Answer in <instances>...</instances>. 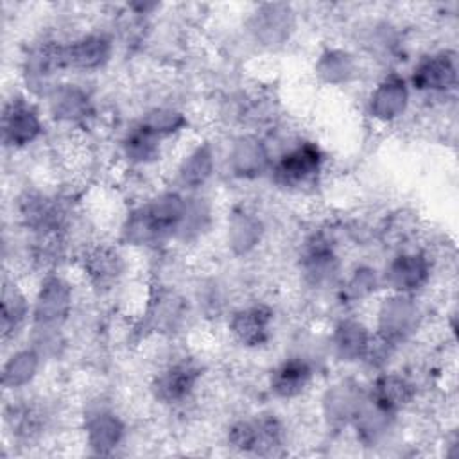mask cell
I'll list each match as a JSON object with an SVG mask.
<instances>
[{"instance_id":"obj_12","label":"cell","mask_w":459,"mask_h":459,"mask_svg":"<svg viewBox=\"0 0 459 459\" xmlns=\"http://www.w3.org/2000/svg\"><path fill=\"white\" fill-rule=\"evenodd\" d=\"M429 276L427 260L420 255L398 256L387 269V283L396 290H414L425 283Z\"/></svg>"},{"instance_id":"obj_15","label":"cell","mask_w":459,"mask_h":459,"mask_svg":"<svg viewBox=\"0 0 459 459\" xmlns=\"http://www.w3.org/2000/svg\"><path fill=\"white\" fill-rule=\"evenodd\" d=\"M337 353L346 360H355L366 355L369 335L366 328L357 321H342L333 335Z\"/></svg>"},{"instance_id":"obj_13","label":"cell","mask_w":459,"mask_h":459,"mask_svg":"<svg viewBox=\"0 0 459 459\" xmlns=\"http://www.w3.org/2000/svg\"><path fill=\"white\" fill-rule=\"evenodd\" d=\"M84 271L99 289L111 287L122 273L120 256L109 247H95L84 256Z\"/></svg>"},{"instance_id":"obj_23","label":"cell","mask_w":459,"mask_h":459,"mask_svg":"<svg viewBox=\"0 0 459 459\" xmlns=\"http://www.w3.org/2000/svg\"><path fill=\"white\" fill-rule=\"evenodd\" d=\"M27 314V305L23 296L18 292L16 287L5 285L2 294V333L4 339L18 328L22 319Z\"/></svg>"},{"instance_id":"obj_25","label":"cell","mask_w":459,"mask_h":459,"mask_svg":"<svg viewBox=\"0 0 459 459\" xmlns=\"http://www.w3.org/2000/svg\"><path fill=\"white\" fill-rule=\"evenodd\" d=\"M353 70V63L348 54L332 50L326 52L321 61L317 63V74L326 81V82H339L344 81Z\"/></svg>"},{"instance_id":"obj_4","label":"cell","mask_w":459,"mask_h":459,"mask_svg":"<svg viewBox=\"0 0 459 459\" xmlns=\"http://www.w3.org/2000/svg\"><path fill=\"white\" fill-rule=\"evenodd\" d=\"M4 142L13 147L30 143L41 131V122L36 111L22 100H13L5 106L2 117Z\"/></svg>"},{"instance_id":"obj_5","label":"cell","mask_w":459,"mask_h":459,"mask_svg":"<svg viewBox=\"0 0 459 459\" xmlns=\"http://www.w3.org/2000/svg\"><path fill=\"white\" fill-rule=\"evenodd\" d=\"M457 81V65L452 54H436L423 59L412 75L418 90H448Z\"/></svg>"},{"instance_id":"obj_14","label":"cell","mask_w":459,"mask_h":459,"mask_svg":"<svg viewBox=\"0 0 459 459\" xmlns=\"http://www.w3.org/2000/svg\"><path fill=\"white\" fill-rule=\"evenodd\" d=\"M412 316H416V308L405 298H394L385 301L380 312V330L382 337L387 341L400 339L405 332L411 330Z\"/></svg>"},{"instance_id":"obj_2","label":"cell","mask_w":459,"mask_h":459,"mask_svg":"<svg viewBox=\"0 0 459 459\" xmlns=\"http://www.w3.org/2000/svg\"><path fill=\"white\" fill-rule=\"evenodd\" d=\"M323 161V154L314 143H301L283 154L274 165V179L283 186H298L316 176Z\"/></svg>"},{"instance_id":"obj_16","label":"cell","mask_w":459,"mask_h":459,"mask_svg":"<svg viewBox=\"0 0 459 459\" xmlns=\"http://www.w3.org/2000/svg\"><path fill=\"white\" fill-rule=\"evenodd\" d=\"M122 437V425L111 414H97L88 423V441L97 454H108Z\"/></svg>"},{"instance_id":"obj_24","label":"cell","mask_w":459,"mask_h":459,"mask_svg":"<svg viewBox=\"0 0 459 459\" xmlns=\"http://www.w3.org/2000/svg\"><path fill=\"white\" fill-rule=\"evenodd\" d=\"M29 226L36 230H56L57 226V210L43 197H29L22 210Z\"/></svg>"},{"instance_id":"obj_28","label":"cell","mask_w":459,"mask_h":459,"mask_svg":"<svg viewBox=\"0 0 459 459\" xmlns=\"http://www.w3.org/2000/svg\"><path fill=\"white\" fill-rule=\"evenodd\" d=\"M228 441L233 448L242 452H253L255 448V423L240 421L230 429Z\"/></svg>"},{"instance_id":"obj_17","label":"cell","mask_w":459,"mask_h":459,"mask_svg":"<svg viewBox=\"0 0 459 459\" xmlns=\"http://www.w3.org/2000/svg\"><path fill=\"white\" fill-rule=\"evenodd\" d=\"M38 368V355L30 350L18 351L13 355L7 364L4 366V385L5 387H20L25 385L36 373Z\"/></svg>"},{"instance_id":"obj_21","label":"cell","mask_w":459,"mask_h":459,"mask_svg":"<svg viewBox=\"0 0 459 459\" xmlns=\"http://www.w3.org/2000/svg\"><path fill=\"white\" fill-rule=\"evenodd\" d=\"M212 172V152L210 149L199 147L197 151H194L185 163L179 169V178L183 181V185L188 186H199L201 183H204V179L210 176Z\"/></svg>"},{"instance_id":"obj_18","label":"cell","mask_w":459,"mask_h":459,"mask_svg":"<svg viewBox=\"0 0 459 459\" xmlns=\"http://www.w3.org/2000/svg\"><path fill=\"white\" fill-rule=\"evenodd\" d=\"M265 151L255 140H242L233 151V167L240 176H256L265 165Z\"/></svg>"},{"instance_id":"obj_22","label":"cell","mask_w":459,"mask_h":459,"mask_svg":"<svg viewBox=\"0 0 459 459\" xmlns=\"http://www.w3.org/2000/svg\"><path fill=\"white\" fill-rule=\"evenodd\" d=\"M283 441V429L278 420L262 418L255 421V448L253 452L262 455H274L276 450L281 446Z\"/></svg>"},{"instance_id":"obj_26","label":"cell","mask_w":459,"mask_h":459,"mask_svg":"<svg viewBox=\"0 0 459 459\" xmlns=\"http://www.w3.org/2000/svg\"><path fill=\"white\" fill-rule=\"evenodd\" d=\"M183 117L170 109H156L147 115V118L142 122V126L151 131L154 136H167L174 131H178L183 126Z\"/></svg>"},{"instance_id":"obj_1","label":"cell","mask_w":459,"mask_h":459,"mask_svg":"<svg viewBox=\"0 0 459 459\" xmlns=\"http://www.w3.org/2000/svg\"><path fill=\"white\" fill-rule=\"evenodd\" d=\"M185 213L186 204L181 197L174 194L161 195L131 219L127 230L129 238L142 242L167 235L178 228V224L185 219Z\"/></svg>"},{"instance_id":"obj_6","label":"cell","mask_w":459,"mask_h":459,"mask_svg":"<svg viewBox=\"0 0 459 459\" xmlns=\"http://www.w3.org/2000/svg\"><path fill=\"white\" fill-rule=\"evenodd\" d=\"M70 307V289L59 278H48L39 290L36 301V321L41 325H56L66 314Z\"/></svg>"},{"instance_id":"obj_3","label":"cell","mask_w":459,"mask_h":459,"mask_svg":"<svg viewBox=\"0 0 459 459\" xmlns=\"http://www.w3.org/2000/svg\"><path fill=\"white\" fill-rule=\"evenodd\" d=\"M199 375H201L199 368L194 362H188V360L176 362L156 377L152 384L154 394L158 400L165 403L181 402L192 393Z\"/></svg>"},{"instance_id":"obj_27","label":"cell","mask_w":459,"mask_h":459,"mask_svg":"<svg viewBox=\"0 0 459 459\" xmlns=\"http://www.w3.org/2000/svg\"><path fill=\"white\" fill-rule=\"evenodd\" d=\"M9 420L13 421V429L18 436L22 437H32L39 432L41 429V412L36 407H29V405H22L13 409V414L9 416Z\"/></svg>"},{"instance_id":"obj_7","label":"cell","mask_w":459,"mask_h":459,"mask_svg":"<svg viewBox=\"0 0 459 459\" xmlns=\"http://www.w3.org/2000/svg\"><path fill=\"white\" fill-rule=\"evenodd\" d=\"M312 380V368L301 359H289L271 375V391L281 398L301 394Z\"/></svg>"},{"instance_id":"obj_19","label":"cell","mask_w":459,"mask_h":459,"mask_svg":"<svg viewBox=\"0 0 459 459\" xmlns=\"http://www.w3.org/2000/svg\"><path fill=\"white\" fill-rule=\"evenodd\" d=\"M86 100H88L86 95L77 88H72V86L59 88L54 91V97H52V111L59 118H68V120L79 118L88 109Z\"/></svg>"},{"instance_id":"obj_8","label":"cell","mask_w":459,"mask_h":459,"mask_svg":"<svg viewBox=\"0 0 459 459\" xmlns=\"http://www.w3.org/2000/svg\"><path fill=\"white\" fill-rule=\"evenodd\" d=\"M271 317L273 316L267 307H251L237 312L230 323V328L242 344L258 346L267 339Z\"/></svg>"},{"instance_id":"obj_10","label":"cell","mask_w":459,"mask_h":459,"mask_svg":"<svg viewBox=\"0 0 459 459\" xmlns=\"http://www.w3.org/2000/svg\"><path fill=\"white\" fill-rule=\"evenodd\" d=\"M414 398V387L411 382L398 375H384L377 380L373 387V402L378 409L393 414Z\"/></svg>"},{"instance_id":"obj_20","label":"cell","mask_w":459,"mask_h":459,"mask_svg":"<svg viewBox=\"0 0 459 459\" xmlns=\"http://www.w3.org/2000/svg\"><path fill=\"white\" fill-rule=\"evenodd\" d=\"M158 136H154L151 131H147L143 126L136 127L134 131L129 133L124 149L126 154L131 161L136 163H145L156 158L158 154Z\"/></svg>"},{"instance_id":"obj_9","label":"cell","mask_w":459,"mask_h":459,"mask_svg":"<svg viewBox=\"0 0 459 459\" xmlns=\"http://www.w3.org/2000/svg\"><path fill=\"white\" fill-rule=\"evenodd\" d=\"M109 41L104 36H86L63 47L65 66L72 68H97L109 57Z\"/></svg>"},{"instance_id":"obj_11","label":"cell","mask_w":459,"mask_h":459,"mask_svg":"<svg viewBox=\"0 0 459 459\" xmlns=\"http://www.w3.org/2000/svg\"><path fill=\"white\" fill-rule=\"evenodd\" d=\"M407 106V90L402 79L391 75L371 95V113L380 120H391Z\"/></svg>"}]
</instances>
